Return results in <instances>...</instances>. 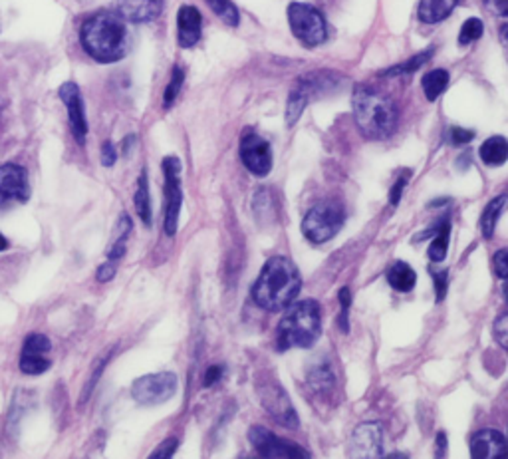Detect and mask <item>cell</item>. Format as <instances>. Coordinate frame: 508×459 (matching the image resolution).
Returning <instances> with one entry per match:
<instances>
[{
    "label": "cell",
    "mask_w": 508,
    "mask_h": 459,
    "mask_svg": "<svg viewBox=\"0 0 508 459\" xmlns=\"http://www.w3.org/2000/svg\"><path fill=\"white\" fill-rule=\"evenodd\" d=\"M302 289V279L289 257H272L262 267L252 287V299L260 309L280 312L296 301Z\"/></svg>",
    "instance_id": "1"
},
{
    "label": "cell",
    "mask_w": 508,
    "mask_h": 459,
    "mask_svg": "<svg viewBox=\"0 0 508 459\" xmlns=\"http://www.w3.org/2000/svg\"><path fill=\"white\" fill-rule=\"evenodd\" d=\"M82 46L96 62L112 64L126 58L129 50V35L124 16L102 10L86 18L80 30Z\"/></svg>",
    "instance_id": "2"
},
{
    "label": "cell",
    "mask_w": 508,
    "mask_h": 459,
    "mask_svg": "<svg viewBox=\"0 0 508 459\" xmlns=\"http://www.w3.org/2000/svg\"><path fill=\"white\" fill-rule=\"evenodd\" d=\"M351 106L356 124L368 139H388L395 131L400 114L390 96L373 90L368 84H360L353 90Z\"/></svg>",
    "instance_id": "3"
},
{
    "label": "cell",
    "mask_w": 508,
    "mask_h": 459,
    "mask_svg": "<svg viewBox=\"0 0 508 459\" xmlns=\"http://www.w3.org/2000/svg\"><path fill=\"white\" fill-rule=\"evenodd\" d=\"M322 334V312L312 299L294 302L276 328V346L280 352L290 348H310Z\"/></svg>",
    "instance_id": "4"
},
{
    "label": "cell",
    "mask_w": 508,
    "mask_h": 459,
    "mask_svg": "<svg viewBox=\"0 0 508 459\" xmlns=\"http://www.w3.org/2000/svg\"><path fill=\"white\" fill-rule=\"evenodd\" d=\"M346 213L344 207L336 201L316 203L310 211L306 213L302 221V233L308 240L316 245L332 240L344 227Z\"/></svg>",
    "instance_id": "5"
},
{
    "label": "cell",
    "mask_w": 508,
    "mask_h": 459,
    "mask_svg": "<svg viewBox=\"0 0 508 459\" xmlns=\"http://www.w3.org/2000/svg\"><path fill=\"white\" fill-rule=\"evenodd\" d=\"M338 82L340 76L334 72H314L298 80L289 96V106H286V124L294 126L298 119H300L306 106L310 104L316 96L334 90Z\"/></svg>",
    "instance_id": "6"
},
{
    "label": "cell",
    "mask_w": 508,
    "mask_h": 459,
    "mask_svg": "<svg viewBox=\"0 0 508 459\" xmlns=\"http://www.w3.org/2000/svg\"><path fill=\"white\" fill-rule=\"evenodd\" d=\"M289 22L294 36L300 40L304 46L314 48L320 46L328 36L326 20L318 8L304 3H292L289 6Z\"/></svg>",
    "instance_id": "7"
},
{
    "label": "cell",
    "mask_w": 508,
    "mask_h": 459,
    "mask_svg": "<svg viewBox=\"0 0 508 459\" xmlns=\"http://www.w3.org/2000/svg\"><path fill=\"white\" fill-rule=\"evenodd\" d=\"M179 382L173 372H157V374L141 376L131 386V398L141 406H159V403L169 402Z\"/></svg>",
    "instance_id": "8"
},
{
    "label": "cell",
    "mask_w": 508,
    "mask_h": 459,
    "mask_svg": "<svg viewBox=\"0 0 508 459\" xmlns=\"http://www.w3.org/2000/svg\"><path fill=\"white\" fill-rule=\"evenodd\" d=\"M257 392L260 396L262 408L270 413V418L279 422L284 428H298V413L292 406V402L289 398V393L284 392V388L276 380H267L262 378L257 382Z\"/></svg>",
    "instance_id": "9"
},
{
    "label": "cell",
    "mask_w": 508,
    "mask_h": 459,
    "mask_svg": "<svg viewBox=\"0 0 508 459\" xmlns=\"http://www.w3.org/2000/svg\"><path fill=\"white\" fill-rule=\"evenodd\" d=\"M163 175H165V233L173 237L179 225V213L183 203L181 191V161L177 158L163 159Z\"/></svg>",
    "instance_id": "10"
},
{
    "label": "cell",
    "mask_w": 508,
    "mask_h": 459,
    "mask_svg": "<svg viewBox=\"0 0 508 459\" xmlns=\"http://www.w3.org/2000/svg\"><path fill=\"white\" fill-rule=\"evenodd\" d=\"M249 440L254 450L262 457H274V459H292V457H310V452L302 450L300 445H296L284 437H279L267 428L254 425L249 432Z\"/></svg>",
    "instance_id": "11"
},
{
    "label": "cell",
    "mask_w": 508,
    "mask_h": 459,
    "mask_svg": "<svg viewBox=\"0 0 508 459\" xmlns=\"http://www.w3.org/2000/svg\"><path fill=\"white\" fill-rule=\"evenodd\" d=\"M50 352H52V342L48 336L40 332H32L26 336L25 344H22L20 352V372L26 376H40L44 372L50 370Z\"/></svg>",
    "instance_id": "12"
},
{
    "label": "cell",
    "mask_w": 508,
    "mask_h": 459,
    "mask_svg": "<svg viewBox=\"0 0 508 459\" xmlns=\"http://www.w3.org/2000/svg\"><path fill=\"white\" fill-rule=\"evenodd\" d=\"M240 159L252 175L264 178L272 169L270 144L259 134H254V131H245V136L240 139Z\"/></svg>",
    "instance_id": "13"
},
{
    "label": "cell",
    "mask_w": 508,
    "mask_h": 459,
    "mask_svg": "<svg viewBox=\"0 0 508 459\" xmlns=\"http://www.w3.org/2000/svg\"><path fill=\"white\" fill-rule=\"evenodd\" d=\"M30 199L28 171L18 163L0 166V205L26 203Z\"/></svg>",
    "instance_id": "14"
},
{
    "label": "cell",
    "mask_w": 508,
    "mask_h": 459,
    "mask_svg": "<svg viewBox=\"0 0 508 459\" xmlns=\"http://www.w3.org/2000/svg\"><path fill=\"white\" fill-rule=\"evenodd\" d=\"M60 100L64 102L66 109H68V117H70V126L74 131V138L78 144H84L86 136H87V119H86V112H84V100H82V92L76 82H64L60 86Z\"/></svg>",
    "instance_id": "15"
},
{
    "label": "cell",
    "mask_w": 508,
    "mask_h": 459,
    "mask_svg": "<svg viewBox=\"0 0 508 459\" xmlns=\"http://www.w3.org/2000/svg\"><path fill=\"white\" fill-rule=\"evenodd\" d=\"M383 444V432L380 423H361L351 434V455L380 457Z\"/></svg>",
    "instance_id": "16"
},
{
    "label": "cell",
    "mask_w": 508,
    "mask_h": 459,
    "mask_svg": "<svg viewBox=\"0 0 508 459\" xmlns=\"http://www.w3.org/2000/svg\"><path fill=\"white\" fill-rule=\"evenodd\" d=\"M506 440L501 432L493 428L481 430L472 434L471 437V455L474 459H493V457H503L506 455Z\"/></svg>",
    "instance_id": "17"
},
{
    "label": "cell",
    "mask_w": 508,
    "mask_h": 459,
    "mask_svg": "<svg viewBox=\"0 0 508 459\" xmlns=\"http://www.w3.org/2000/svg\"><path fill=\"white\" fill-rule=\"evenodd\" d=\"M201 26L203 16L195 6L185 5L179 8L177 15V40H179L181 48H193L201 38Z\"/></svg>",
    "instance_id": "18"
},
{
    "label": "cell",
    "mask_w": 508,
    "mask_h": 459,
    "mask_svg": "<svg viewBox=\"0 0 508 459\" xmlns=\"http://www.w3.org/2000/svg\"><path fill=\"white\" fill-rule=\"evenodd\" d=\"M165 0H117V10L126 22H151L163 13Z\"/></svg>",
    "instance_id": "19"
},
{
    "label": "cell",
    "mask_w": 508,
    "mask_h": 459,
    "mask_svg": "<svg viewBox=\"0 0 508 459\" xmlns=\"http://www.w3.org/2000/svg\"><path fill=\"white\" fill-rule=\"evenodd\" d=\"M459 0H422L419 3V20L425 25H437L457 8Z\"/></svg>",
    "instance_id": "20"
},
{
    "label": "cell",
    "mask_w": 508,
    "mask_h": 459,
    "mask_svg": "<svg viewBox=\"0 0 508 459\" xmlns=\"http://www.w3.org/2000/svg\"><path fill=\"white\" fill-rule=\"evenodd\" d=\"M479 156L483 159V163H487L491 168H499L504 166L508 159V139L494 136L489 138L479 149Z\"/></svg>",
    "instance_id": "21"
},
{
    "label": "cell",
    "mask_w": 508,
    "mask_h": 459,
    "mask_svg": "<svg viewBox=\"0 0 508 459\" xmlns=\"http://www.w3.org/2000/svg\"><path fill=\"white\" fill-rule=\"evenodd\" d=\"M388 282H390V287H393L395 291L410 292L415 287L417 275H415V270L407 265V262L397 260L388 269Z\"/></svg>",
    "instance_id": "22"
},
{
    "label": "cell",
    "mask_w": 508,
    "mask_h": 459,
    "mask_svg": "<svg viewBox=\"0 0 508 459\" xmlns=\"http://www.w3.org/2000/svg\"><path fill=\"white\" fill-rule=\"evenodd\" d=\"M449 237H451V221L449 215L443 217L435 227L433 233V243L429 247V259L433 262H443L449 250Z\"/></svg>",
    "instance_id": "23"
},
{
    "label": "cell",
    "mask_w": 508,
    "mask_h": 459,
    "mask_svg": "<svg viewBox=\"0 0 508 459\" xmlns=\"http://www.w3.org/2000/svg\"><path fill=\"white\" fill-rule=\"evenodd\" d=\"M506 203H508V197L501 195V197H494V199L484 207V211L481 215V233L484 235V239H491L494 235L496 223H499Z\"/></svg>",
    "instance_id": "24"
},
{
    "label": "cell",
    "mask_w": 508,
    "mask_h": 459,
    "mask_svg": "<svg viewBox=\"0 0 508 459\" xmlns=\"http://www.w3.org/2000/svg\"><path fill=\"white\" fill-rule=\"evenodd\" d=\"M136 211L139 215V219L143 221V225L151 227V219H153V211H151V195H149V179H147V171L143 169L139 179H137V191H136Z\"/></svg>",
    "instance_id": "25"
},
{
    "label": "cell",
    "mask_w": 508,
    "mask_h": 459,
    "mask_svg": "<svg viewBox=\"0 0 508 459\" xmlns=\"http://www.w3.org/2000/svg\"><path fill=\"white\" fill-rule=\"evenodd\" d=\"M131 231V219L127 213H121L119 217V221H117V227H116V235H114V243L112 247L107 249V259L109 260H119L121 257L126 255V240H127V235Z\"/></svg>",
    "instance_id": "26"
},
{
    "label": "cell",
    "mask_w": 508,
    "mask_h": 459,
    "mask_svg": "<svg viewBox=\"0 0 508 459\" xmlns=\"http://www.w3.org/2000/svg\"><path fill=\"white\" fill-rule=\"evenodd\" d=\"M422 86H423V92L427 96V100L429 102H435L437 97L447 90L449 72L447 70H439V68L437 70H431L429 74L423 76Z\"/></svg>",
    "instance_id": "27"
},
{
    "label": "cell",
    "mask_w": 508,
    "mask_h": 459,
    "mask_svg": "<svg viewBox=\"0 0 508 459\" xmlns=\"http://www.w3.org/2000/svg\"><path fill=\"white\" fill-rule=\"evenodd\" d=\"M433 54H435V48L431 46V48H427L425 52H422V54H415L413 58H410L407 62H401V64H397V66H393V68H388V70H383V72H380V76H403V74H413L415 70H419L422 68L423 64H427L431 58H433Z\"/></svg>",
    "instance_id": "28"
},
{
    "label": "cell",
    "mask_w": 508,
    "mask_h": 459,
    "mask_svg": "<svg viewBox=\"0 0 508 459\" xmlns=\"http://www.w3.org/2000/svg\"><path fill=\"white\" fill-rule=\"evenodd\" d=\"M205 3L220 20L225 22V25H229V26L239 25V20H240L239 10L233 3H230V0H205Z\"/></svg>",
    "instance_id": "29"
},
{
    "label": "cell",
    "mask_w": 508,
    "mask_h": 459,
    "mask_svg": "<svg viewBox=\"0 0 508 459\" xmlns=\"http://www.w3.org/2000/svg\"><path fill=\"white\" fill-rule=\"evenodd\" d=\"M308 380H310L308 384L318 392H328L334 386V374L328 364H318V368H312L310 374H308Z\"/></svg>",
    "instance_id": "30"
},
{
    "label": "cell",
    "mask_w": 508,
    "mask_h": 459,
    "mask_svg": "<svg viewBox=\"0 0 508 459\" xmlns=\"http://www.w3.org/2000/svg\"><path fill=\"white\" fill-rule=\"evenodd\" d=\"M183 82H185V72H183V68H179V66H175L173 74H171V80H169L168 87H165V94H163V106L165 107L173 106V102L177 100V96H179V92H181Z\"/></svg>",
    "instance_id": "31"
},
{
    "label": "cell",
    "mask_w": 508,
    "mask_h": 459,
    "mask_svg": "<svg viewBox=\"0 0 508 459\" xmlns=\"http://www.w3.org/2000/svg\"><path fill=\"white\" fill-rule=\"evenodd\" d=\"M483 32H484L483 20L481 18H469L459 32V44L467 46V44H472L474 40H479L483 36Z\"/></svg>",
    "instance_id": "32"
},
{
    "label": "cell",
    "mask_w": 508,
    "mask_h": 459,
    "mask_svg": "<svg viewBox=\"0 0 508 459\" xmlns=\"http://www.w3.org/2000/svg\"><path fill=\"white\" fill-rule=\"evenodd\" d=\"M493 332H494V341L499 342V346L508 352V314H503L494 321Z\"/></svg>",
    "instance_id": "33"
},
{
    "label": "cell",
    "mask_w": 508,
    "mask_h": 459,
    "mask_svg": "<svg viewBox=\"0 0 508 459\" xmlns=\"http://www.w3.org/2000/svg\"><path fill=\"white\" fill-rule=\"evenodd\" d=\"M340 306H341V314H340V326L341 331L348 332L350 331V324H348V312H350V306H351V292L348 287H344L340 291Z\"/></svg>",
    "instance_id": "34"
},
{
    "label": "cell",
    "mask_w": 508,
    "mask_h": 459,
    "mask_svg": "<svg viewBox=\"0 0 508 459\" xmlns=\"http://www.w3.org/2000/svg\"><path fill=\"white\" fill-rule=\"evenodd\" d=\"M109 362V356H106L102 362H97L96 366V370H94V374H92V378H90V382H87L86 384V388H84V393H82V403H86L87 400H90V396H92V392H94V388H96V384H97V380H99V376H102V372L106 370V364Z\"/></svg>",
    "instance_id": "35"
},
{
    "label": "cell",
    "mask_w": 508,
    "mask_h": 459,
    "mask_svg": "<svg viewBox=\"0 0 508 459\" xmlns=\"http://www.w3.org/2000/svg\"><path fill=\"white\" fill-rule=\"evenodd\" d=\"M433 280H435V297H437V302H441V301L445 299V294H447V287H449V270L433 272Z\"/></svg>",
    "instance_id": "36"
},
{
    "label": "cell",
    "mask_w": 508,
    "mask_h": 459,
    "mask_svg": "<svg viewBox=\"0 0 508 459\" xmlns=\"http://www.w3.org/2000/svg\"><path fill=\"white\" fill-rule=\"evenodd\" d=\"M177 445H179V442H177L175 437H169V440H165L149 457L151 459H169L177 452Z\"/></svg>",
    "instance_id": "37"
},
{
    "label": "cell",
    "mask_w": 508,
    "mask_h": 459,
    "mask_svg": "<svg viewBox=\"0 0 508 459\" xmlns=\"http://www.w3.org/2000/svg\"><path fill=\"white\" fill-rule=\"evenodd\" d=\"M474 138V131L462 129V128H451L449 131V141L452 146H465Z\"/></svg>",
    "instance_id": "38"
},
{
    "label": "cell",
    "mask_w": 508,
    "mask_h": 459,
    "mask_svg": "<svg viewBox=\"0 0 508 459\" xmlns=\"http://www.w3.org/2000/svg\"><path fill=\"white\" fill-rule=\"evenodd\" d=\"M493 267H494L496 275H499L501 279L508 280V249H503V250H499V253L494 255Z\"/></svg>",
    "instance_id": "39"
},
{
    "label": "cell",
    "mask_w": 508,
    "mask_h": 459,
    "mask_svg": "<svg viewBox=\"0 0 508 459\" xmlns=\"http://www.w3.org/2000/svg\"><path fill=\"white\" fill-rule=\"evenodd\" d=\"M114 277H116V260H107L104 265H99L96 270L97 282H109Z\"/></svg>",
    "instance_id": "40"
},
{
    "label": "cell",
    "mask_w": 508,
    "mask_h": 459,
    "mask_svg": "<svg viewBox=\"0 0 508 459\" xmlns=\"http://www.w3.org/2000/svg\"><path fill=\"white\" fill-rule=\"evenodd\" d=\"M483 3L491 15L508 18V0H483Z\"/></svg>",
    "instance_id": "41"
},
{
    "label": "cell",
    "mask_w": 508,
    "mask_h": 459,
    "mask_svg": "<svg viewBox=\"0 0 508 459\" xmlns=\"http://www.w3.org/2000/svg\"><path fill=\"white\" fill-rule=\"evenodd\" d=\"M407 181H410V171L403 173L401 178L397 179V181H395V185L391 188V191H390V203H391V205H397V203H400V199H401V195H403V189H405Z\"/></svg>",
    "instance_id": "42"
},
{
    "label": "cell",
    "mask_w": 508,
    "mask_h": 459,
    "mask_svg": "<svg viewBox=\"0 0 508 459\" xmlns=\"http://www.w3.org/2000/svg\"><path fill=\"white\" fill-rule=\"evenodd\" d=\"M116 159H117V151H116L114 144L112 141H106V144L102 146V163L106 168H112Z\"/></svg>",
    "instance_id": "43"
},
{
    "label": "cell",
    "mask_w": 508,
    "mask_h": 459,
    "mask_svg": "<svg viewBox=\"0 0 508 459\" xmlns=\"http://www.w3.org/2000/svg\"><path fill=\"white\" fill-rule=\"evenodd\" d=\"M223 376V366H211L205 372V386H213Z\"/></svg>",
    "instance_id": "44"
},
{
    "label": "cell",
    "mask_w": 508,
    "mask_h": 459,
    "mask_svg": "<svg viewBox=\"0 0 508 459\" xmlns=\"http://www.w3.org/2000/svg\"><path fill=\"white\" fill-rule=\"evenodd\" d=\"M437 444H439V447H441L439 455H445V450H447V437H445V434H439V435H437Z\"/></svg>",
    "instance_id": "45"
},
{
    "label": "cell",
    "mask_w": 508,
    "mask_h": 459,
    "mask_svg": "<svg viewBox=\"0 0 508 459\" xmlns=\"http://www.w3.org/2000/svg\"><path fill=\"white\" fill-rule=\"evenodd\" d=\"M501 42H503L504 52H506V56H508V25L503 26V30H501Z\"/></svg>",
    "instance_id": "46"
},
{
    "label": "cell",
    "mask_w": 508,
    "mask_h": 459,
    "mask_svg": "<svg viewBox=\"0 0 508 459\" xmlns=\"http://www.w3.org/2000/svg\"><path fill=\"white\" fill-rule=\"evenodd\" d=\"M8 249V240L5 239V235L0 233V250H6Z\"/></svg>",
    "instance_id": "47"
},
{
    "label": "cell",
    "mask_w": 508,
    "mask_h": 459,
    "mask_svg": "<svg viewBox=\"0 0 508 459\" xmlns=\"http://www.w3.org/2000/svg\"><path fill=\"white\" fill-rule=\"evenodd\" d=\"M503 297H504V301L508 302V282L504 284V289H503Z\"/></svg>",
    "instance_id": "48"
},
{
    "label": "cell",
    "mask_w": 508,
    "mask_h": 459,
    "mask_svg": "<svg viewBox=\"0 0 508 459\" xmlns=\"http://www.w3.org/2000/svg\"><path fill=\"white\" fill-rule=\"evenodd\" d=\"M506 445H508V444H506ZM506 455H508V450H506Z\"/></svg>",
    "instance_id": "49"
}]
</instances>
